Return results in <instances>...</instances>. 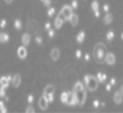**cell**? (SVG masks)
Listing matches in <instances>:
<instances>
[{
  "mask_svg": "<svg viewBox=\"0 0 123 113\" xmlns=\"http://www.w3.org/2000/svg\"><path fill=\"white\" fill-rule=\"evenodd\" d=\"M85 39V31H80L78 35H77V42L78 43H82Z\"/></svg>",
  "mask_w": 123,
  "mask_h": 113,
  "instance_id": "cell-21",
  "label": "cell"
},
{
  "mask_svg": "<svg viewBox=\"0 0 123 113\" xmlns=\"http://www.w3.org/2000/svg\"><path fill=\"white\" fill-rule=\"evenodd\" d=\"M35 112V108L30 105V106H28V108H26V113H34Z\"/></svg>",
  "mask_w": 123,
  "mask_h": 113,
  "instance_id": "cell-32",
  "label": "cell"
},
{
  "mask_svg": "<svg viewBox=\"0 0 123 113\" xmlns=\"http://www.w3.org/2000/svg\"><path fill=\"white\" fill-rule=\"evenodd\" d=\"M121 38H122V40H123V34H122V35H121Z\"/></svg>",
  "mask_w": 123,
  "mask_h": 113,
  "instance_id": "cell-46",
  "label": "cell"
},
{
  "mask_svg": "<svg viewBox=\"0 0 123 113\" xmlns=\"http://www.w3.org/2000/svg\"><path fill=\"white\" fill-rule=\"evenodd\" d=\"M112 19H114V16H112L111 13H106L105 17H104V24L109 25V24L112 22Z\"/></svg>",
  "mask_w": 123,
  "mask_h": 113,
  "instance_id": "cell-19",
  "label": "cell"
},
{
  "mask_svg": "<svg viewBox=\"0 0 123 113\" xmlns=\"http://www.w3.org/2000/svg\"><path fill=\"white\" fill-rule=\"evenodd\" d=\"M71 6H72L73 8H78V0H72Z\"/></svg>",
  "mask_w": 123,
  "mask_h": 113,
  "instance_id": "cell-31",
  "label": "cell"
},
{
  "mask_svg": "<svg viewBox=\"0 0 123 113\" xmlns=\"http://www.w3.org/2000/svg\"><path fill=\"white\" fill-rule=\"evenodd\" d=\"M44 28H45V30H50V29H51V24H50V23L48 22V23H45Z\"/></svg>",
  "mask_w": 123,
  "mask_h": 113,
  "instance_id": "cell-39",
  "label": "cell"
},
{
  "mask_svg": "<svg viewBox=\"0 0 123 113\" xmlns=\"http://www.w3.org/2000/svg\"><path fill=\"white\" fill-rule=\"evenodd\" d=\"M84 81H85V87L88 92H94L97 90L98 88V79L97 76H93V75H85L84 77Z\"/></svg>",
  "mask_w": 123,
  "mask_h": 113,
  "instance_id": "cell-2",
  "label": "cell"
},
{
  "mask_svg": "<svg viewBox=\"0 0 123 113\" xmlns=\"http://www.w3.org/2000/svg\"><path fill=\"white\" fill-rule=\"evenodd\" d=\"M103 10H104L105 13H109V11H110V6H109L108 4H104V5H103Z\"/></svg>",
  "mask_w": 123,
  "mask_h": 113,
  "instance_id": "cell-30",
  "label": "cell"
},
{
  "mask_svg": "<svg viewBox=\"0 0 123 113\" xmlns=\"http://www.w3.org/2000/svg\"><path fill=\"white\" fill-rule=\"evenodd\" d=\"M68 106H75L77 105V99L74 95V92H68V99H67V104Z\"/></svg>",
  "mask_w": 123,
  "mask_h": 113,
  "instance_id": "cell-9",
  "label": "cell"
},
{
  "mask_svg": "<svg viewBox=\"0 0 123 113\" xmlns=\"http://www.w3.org/2000/svg\"><path fill=\"white\" fill-rule=\"evenodd\" d=\"M43 95H44V94H43ZM45 96H47V99H48L49 102H51V101L54 100V94H49V95H45Z\"/></svg>",
  "mask_w": 123,
  "mask_h": 113,
  "instance_id": "cell-34",
  "label": "cell"
},
{
  "mask_svg": "<svg viewBox=\"0 0 123 113\" xmlns=\"http://www.w3.org/2000/svg\"><path fill=\"white\" fill-rule=\"evenodd\" d=\"M115 37V34H114V31L112 30H110V31H108V34H106V39L108 40H112Z\"/></svg>",
  "mask_w": 123,
  "mask_h": 113,
  "instance_id": "cell-25",
  "label": "cell"
},
{
  "mask_svg": "<svg viewBox=\"0 0 123 113\" xmlns=\"http://www.w3.org/2000/svg\"><path fill=\"white\" fill-rule=\"evenodd\" d=\"M41 1H44V0H41Z\"/></svg>",
  "mask_w": 123,
  "mask_h": 113,
  "instance_id": "cell-47",
  "label": "cell"
},
{
  "mask_svg": "<svg viewBox=\"0 0 123 113\" xmlns=\"http://www.w3.org/2000/svg\"><path fill=\"white\" fill-rule=\"evenodd\" d=\"M26 29H28V34H30V35L36 34V31H37V22L35 19H30L28 22V28Z\"/></svg>",
  "mask_w": 123,
  "mask_h": 113,
  "instance_id": "cell-5",
  "label": "cell"
},
{
  "mask_svg": "<svg viewBox=\"0 0 123 113\" xmlns=\"http://www.w3.org/2000/svg\"><path fill=\"white\" fill-rule=\"evenodd\" d=\"M110 83H111L112 86H115V85H116V79H115V77H111V80H110Z\"/></svg>",
  "mask_w": 123,
  "mask_h": 113,
  "instance_id": "cell-41",
  "label": "cell"
},
{
  "mask_svg": "<svg viewBox=\"0 0 123 113\" xmlns=\"http://www.w3.org/2000/svg\"><path fill=\"white\" fill-rule=\"evenodd\" d=\"M63 22H65V19L59 14L56 18H55V20H54V26H55V29H60L61 26H62V24H63Z\"/></svg>",
  "mask_w": 123,
  "mask_h": 113,
  "instance_id": "cell-14",
  "label": "cell"
},
{
  "mask_svg": "<svg viewBox=\"0 0 123 113\" xmlns=\"http://www.w3.org/2000/svg\"><path fill=\"white\" fill-rule=\"evenodd\" d=\"M0 112H2V113L7 112V108H6V106H5V104H4V101H2V100L0 101Z\"/></svg>",
  "mask_w": 123,
  "mask_h": 113,
  "instance_id": "cell-26",
  "label": "cell"
},
{
  "mask_svg": "<svg viewBox=\"0 0 123 113\" xmlns=\"http://www.w3.org/2000/svg\"><path fill=\"white\" fill-rule=\"evenodd\" d=\"M97 79H98V81H99V82H105V80H106V75H105L104 73H98V74H97Z\"/></svg>",
  "mask_w": 123,
  "mask_h": 113,
  "instance_id": "cell-23",
  "label": "cell"
},
{
  "mask_svg": "<svg viewBox=\"0 0 123 113\" xmlns=\"http://www.w3.org/2000/svg\"><path fill=\"white\" fill-rule=\"evenodd\" d=\"M43 4H44V6L49 7V6H50V4H51V0H44V1H43Z\"/></svg>",
  "mask_w": 123,
  "mask_h": 113,
  "instance_id": "cell-38",
  "label": "cell"
},
{
  "mask_svg": "<svg viewBox=\"0 0 123 113\" xmlns=\"http://www.w3.org/2000/svg\"><path fill=\"white\" fill-rule=\"evenodd\" d=\"M69 22H71L72 26H77V25H78V23H79V17H78V14H73V16L71 17Z\"/></svg>",
  "mask_w": 123,
  "mask_h": 113,
  "instance_id": "cell-18",
  "label": "cell"
},
{
  "mask_svg": "<svg viewBox=\"0 0 123 113\" xmlns=\"http://www.w3.org/2000/svg\"><path fill=\"white\" fill-rule=\"evenodd\" d=\"M30 39H31V35L30 34H24L23 36H22V43H23V45H29L30 44Z\"/></svg>",
  "mask_w": 123,
  "mask_h": 113,
  "instance_id": "cell-16",
  "label": "cell"
},
{
  "mask_svg": "<svg viewBox=\"0 0 123 113\" xmlns=\"http://www.w3.org/2000/svg\"><path fill=\"white\" fill-rule=\"evenodd\" d=\"M17 55H18V57H19L20 60H24V58L26 57V55H28V50H26L25 45L19 46V48L17 49Z\"/></svg>",
  "mask_w": 123,
  "mask_h": 113,
  "instance_id": "cell-8",
  "label": "cell"
},
{
  "mask_svg": "<svg viewBox=\"0 0 123 113\" xmlns=\"http://www.w3.org/2000/svg\"><path fill=\"white\" fill-rule=\"evenodd\" d=\"M99 106H100V102H99L98 100H94V101H93V107L97 108V107H99Z\"/></svg>",
  "mask_w": 123,
  "mask_h": 113,
  "instance_id": "cell-37",
  "label": "cell"
},
{
  "mask_svg": "<svg viewBox=\"0 0 123 113\" xmlns=\"http://www.w3.org/2000/svg\"><path fill=\"white\" fill-rule=\"evenodd\" d=\"M106 46H105V44L104 43H97L96 45H94V48H93V52H92V55H93V58H94V61L97 62V63H99V64H102V63H104L105 62V56H106Z\"/></svg>",
  "mask_w": 123,
  "mask_h": 113,
  "instance_id": "cell-1",
  "label": "cell"
},
{
  "mask_svg": "<svg viewBox=\"0 0 123 113\" xmlns=\"http://www.w3.org/2000/svg\"><path fill=\"white\" fill-rule=\"evenodd\" d=\"M6 25H7V20H6V19H1V22H0V28H1V29H5Z\"/></svg>",
  "mask_w": 123,
  "mask_h": 113,
  "instance_id": "cell-29",
  "label": "cell"
},
{
  "mask_svg": "<svg viewBox=\"0 0 123 113\" xmlns=\"http://www.w3.org/2000/svg\"><path fill=\"white\" fill-rule=\"evenodd\" d=\"M81 56H82L81 51H80V50H77V51H75V57L79 60V58H81Z\"/></svg>",
  "mask_w": 123,
  "mask_h": 113,
  "instance_id": "cell-35",
  "label": "cell"
},
{
  "mask_svg": "<svg viewBox=\"0 0 123 113\" xmlns=\"http://www.w3.org/2000/svg\"><path fill=\"white\" fill-rule=\"evenodd\" d=\"M73 92H74V95H75V99H77V104L79 106H82L85 100H86V87L81 88V89L73 90Z\"/></svg>",
  "mask_w": 123,
  "mask_h": 113,
  "instance_id": "cell-3",
  "label": "cell"
},
{
  "mask_svg": "<svg viewBox=\"0 0 123 113\" xmlns=\"http://www.w3.org/2000/svg\"><path fill=\"white\" fill-rule=\"evenodd\" d=\"M5 89H6V88H4V87L1 88V90H0V98H5V96H6V93H5Z\"/></svg>",
  "mask_w": 123,
  "mask_h": 113,
  "instance_id": "cell-33",
  "label": "cell"
},
{
  "mask_svg": "<svg viewBox=\"0 0 123 113\" xmlns=\"http://www.w3.org/2000/svg\"><path fill=\"white\" fill-rule=\"evenodd\" d=\"M5 1H6V4H11L13 0H5Z\"/></svg>",
  "mask_w": 123,
  "mask_h": 113,
  "instance_id": "cell-44",
  "label": "cell"
},
{
  "mask_svg": "<svg viewBox=\"0 0 123 113\" xmlns=\"http://www.w3.org/2000/svg\"><path fill=\"white\" fill-rule=\"evenodd\" d=\"M48 36H49V38H54L55 37V30H53V29L48 30Z\"/></svg>",
  "mask_w": 123,
  "mask_h": 113,
  "instance_id": "cell-28",
  "label": "cell"
},
{
  "mask_svg": "<svg viewBox=\"0 0 123 113\" xmlns=\"http://www.w3.org/2000/svg\"><path fill=\"white\" fill-rule=\"evenodd\" d=\"M85 60H86V61H90V55H88V54L85 55Z\"/></svg>",
  "mask_w": 123,
  "mask_h": 113,
  "instance_id": "cell-43",
  "label": "cell"
},
{
  "mask_svg": "<svg viewBox=\"0 0 123 113\" xmlns=\"http://www.w3.org/2000/svg\"><path fill=\"white\" fill-rule=\"evenodd\" d=\"M35 39H36V43H37V44H42V39H43V38H42L41 36H36Z\"/></svg>",
  "mask_w": 123,
  "mask_h": 113,
  "instance_id": "cell-36",
  "label": "cell"
},
{
  "mask_svg": "<svg viewBox=\"0 0 123 113\" xmlns=\"http://www.w3.org/2000/svg\"><path fill=\"white\" fill-rule=\"evenodd\" d=\"M13 25H14V28L17 30H20L22 29V22H20V19H16L14 23H13Z\"/></svg>",
  "mask_w": 123,
  "mask_h": 113,
  "instance_id": "cell-24",
  "label": "cell"
},
{
  "mask_svg": "<svg viewBox=\"0 0 123 113\" xmlns=\"http://www.w3.org/2000/svg\"><path fill=\"white\" fill-rule=\"evenodd\" d=\"M105 62H106V64H109V66L115 64V62H116V57H115V55H114L112 52H108L106 56H105Z\"/></svg>",
  "mask_w": 123,
  "mask_h": 113,
  "instance_id": "cell-10",
  "label": "cell"
},
{
  "mask_svg": "<svg viewBox=\"0 0 123 113\" xmlns=\"http://www.w3.org/2000/svg\"><path fill=\"white\" fill-rule=\"evenodd\" d=\"M1 88H2V85H1V82H0V90H1Z\"/></svg>",
  "mask_w": 123,
  "mask_h": 113,
  "instance_id": "cell-45",
  "label": "cell"
},
{
  "mask_svg": "<svg viewBox=\"0 0 123 113\" xmlns=\"http://www.w3.org/2000/svg\"><path fill=\"white\" fill-rule=\"evenodd\" d=\"M48 104H49V101H48L47 96L42 94V96H40V99H38V106H40V108L43 110V111H45L47 107H48Z\"/></svg>",
  "mask_w": 123,
  "mask_h": 113,
  "instance_id": "cell-7",
  "label": "cell"
},
{
  "mask_svg": "<svg viewBox=\"0 0 123 113\" xmlns=\"http://www.w3.org/2000/svg\"><path fill=\"white\" fill-rule=\"evenodd\" d=\"M20 82H22V77L19 74H16V75H13V79H12V85H13V87H18L19 85H20Z\"/></svg>",
  "mask_w": 123,
  "mask_h": 113,
  "instance_id": "cell-15",
  "label": "cell"
},
{
  "mask_svg": "<svg viewBox=\"0 0 123 113\" xmlns=\"http://www.w3.org/2000/svg\"><path fill=\"white\" fill-rule=\"evenodd\" d=\"M50 58H51L53 61H57V60L60 58V50H59V48H54V49L51 50V52H50Z\"/></svg>",
  "mask_w": 123,
  "mask_h": 113,
  "instance_id": "cell-13",
  "label": "cell"
},
{
  "mask_svg": "<svg viewBox=\"0 0 123 113\" xmlns=\"http://www.w3.org/2000/svg\"><path fill=\"white\" fill-rule=\"evenodd\" d=\"M111 87H112V85H111V83H109V85H106V87H105V89H106V90L109 92V90L111 89Z\"/></svg>",
  "mask_w": 123,
  "mask_h": 113,
  "instance_id": "cell-42",
  "label": "cell"
},
{
  "mask_svg": "<svg viewBox=\"0 0 123 113\" xmlns=\"http://www.w3.org/2000/svg\"><path fill=\"white\" fill-rule=\"evenodd\" d=\"M122 101H123V86H121V88L114 95V102L115 104H121Z\"/></svg>",
  "mask_w": 123,
  "mask_h": 113,
  "instance_id": "cell-6",
  "label": "cell"
},
{
  "mask_svg": "<svg viewBox=\"0 0 123 113\" xmlns=\"http://www.w3.org/2000/svg\"><path fill=\"white\" fill-rule=\"evenodd\" d=\"M67 99H68V92H62L61 93V96H60V100L63 104H67Z\"/></svg>",
  "mask_w": 123,
  "mask_h": 113,
  "instance_id": "cell-22",
  "label": "cell"
},
{
  "mask_svg": "<svg viewBox=\"0 0 123 113\" xmlns=\"http://www.w3.org/2000/svg\"><path fill=\"white\" fill-rule=\"evenodd\" d=\"M32 101H34V95H31V94H30V95L28 96V102H29V104H31Z\"/></svg>",
  "mask_w": 123,
  "mask_h": 113,
  "instance_id": "cell-40",
  "label": "cell"
},
{
  "mask_svg": "<svg viewBox=\"0 0 123 113\" xmlns=\"http://www.w3.org/2000/svg\"><path fill=\"white\" fill-rule=\"evenodd\" d=\"M12 79H13V76H2V77L0 79V82H1L2 87H4V88H7V87H8V83L12 82Z\"/></svg>",
  "mask_w": 123,
  "mask_h": 113,
  "instance_id": "cell-11",
  "label": "cell"
},
{
  "mask_svg": "<svg viewBox=\"0 0 123 113\" xmlns=\"http://www.w3.org/2000/svg\"><path fill=\"white\" fill-rule=\"evenodd\" d=\"M47 14H48L49 17L54 16V14H55V8H54V7H49L48 11H47Z\"/></svg>",
  "mask_w": 123,
  "mask_h": 113,
  "instance_id": "cell-27",
  "label": "cell"
},
{
  "mask_svg": "<svg viewBox=\"0 0 123 113\" xmlns=\"http://www.w3.org/2000/svg\"><path fill=\"white\" fill-rule=\"evenodd\" d=\"M54 86L53 85H47L45 86V88H44V90H43V94L44 95H49V94H54Z\"/></svg>",
  "mask_w": 123,
  "mask_h": 113,
  "instance_id": "cell-17",
  "label": "cell"
},
{
  "mask_svg": "<svg viewBox=\"0 0 123 113\" xmlns=\"http://www.w3.org/2000/svg\"><path fill=\"white\" fill-rule=\"evenodd\" d=\"M91 7H92V10H93V12H94V16H96L97 18H99L100 14H99V4H98V1H97V0L92 1Z\"/></svg>",
  "mask_w": 123,
  "mask_h": 113,
  "instance_id": "cell-12",
  "label": "cell"
},
{
  "mask_svg": "<svg viewBox=\"0 0 123 113\" xmlns=\"http://www.w3.org/2000/svg\"><path fill=\"white\" fill-rule=\"evenodd\" d=\"M8 35L5 32H0V43H7L8 42Z\"/></svg>",
  "mask_w": 123,
  "mask_h": 113,
  "instance_id": "cell-20",
  "label": "cell"
},
{
  "mask_svg": "<svg viewBox=\"0 0 123 113\" xmlns=\"http://www.w3.org/2000/svg\"><path fill=\"white\" fill-rule=\"evenodd\" d=\"M59 14H60L65 20H69L71 17L73 16V7L69 6V5H65V6L61 8V11H60Z\"/></svg>",
  "mask_w": 123,
  "mask_h": 113,
  "instance_id": "cell-4",
  "label": "cell"
}]
</instances>
